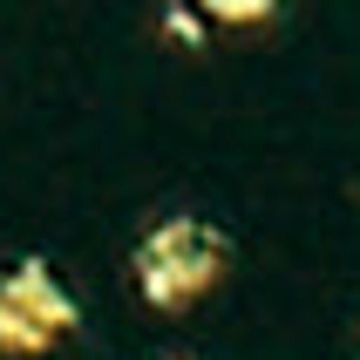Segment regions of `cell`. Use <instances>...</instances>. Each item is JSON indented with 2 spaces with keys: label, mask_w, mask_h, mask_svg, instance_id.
<instances>
[{
  "label": "cell",
  "mask_w": 360,
  "mask_h": 360,
  "mask_svg": "<svg viewBox=\"0 0 360 360\" xmlns=\"http://www.w3.org/2000/svg\"><path fill=\"white\" fill-rule=\"evenodd\" d=\"M224 272H231V238L191 211L157 218L129 252V279H136L150 313H191L204 292H218Z\"/></svg>",
  "instance_id": "1"
},
{
  "label": "cell",
  "mask_w": 360,
  "mask_h": 360,
  "mask_svg": "<svg viewBox=\"0 0 360 360\" xmlns=\"http://www.w3.org/2000/svg\"><path fill=\"white\" fill-rule=\"evenodd\" d=\"M7 285L27 300V313H34L55 340H61V333H75V320H82V313H75V292L55 279V265H48V259H20L14 272H7Z\"/></svg>",
  "instance_id": "2"
},
{
  "label": "cell",
  "mask_w": 360,
  "mask_h": 360,
  "mask_svg": "<svg viewBox=\"0 0 360 360\" xmlns=\"http://www.w3.org/2000/svg\"><path fill=\"white\" fill-rule=\"evenodd\" d=\"M0 347H7V354H48V347H55V333L27 313V300H20L7 279H0Z\"/></svg>",
  "instance_id": "3"
},
{
  "label": "cell",
  "mask_w": 360,
  "mask_h": 360,
  "mask_svg": "<svg viewBox=\"0 0 360 360\" xmlns=\"http://www.w3.org/2000/svg\"><path fill=\"white\" fill-rule=\"evenodd\" d=\"M204 27H265V20H279L272 0H204L198 7Z\"/></svg>",
  "instance_id": "4"
},
{
  "label": "cell",
  "mask_w": 360,
  "mask_h": 360,
  "mask_svg": "<svg viewBox=\"0 0 360 360\" xmlns=\"http://www.w3.org/2000/svg\"><path fill=\"white\" fill-rule=\"evenodd\" d=\"M157 27L177 41V48H204V41H211L204 14H198V7H184V0H163V7H157Z\"/></svg>",
  "instance_id": "5"
},
{
  "label": "cell",
  "mask_w": 360,
  "mask_h": 360,
  "mask_svg": "<svg viewBox=\"0 0 360 360\" xmlns=\"http://www.w3.org/2000/svg\"><path fill=\"white\" fill-rule=\"evenodd\" d=\"M150 360H191V354H150Z\"/></svg>",
  "instance_id": "6"
}]
</instances>
